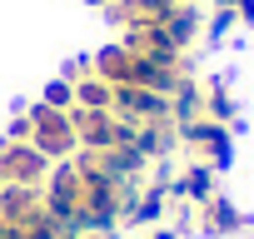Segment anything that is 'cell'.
<instances>
[{
    "instance_id": "1",
    "label": "cell",
    "mask_w": 254,
    "mask_h": 239,
    "mask_svg": "<svg viewBox=\"0 0 254 239\" xmlns=\"http://www.w3.org/2000/svg\"><path fill=\"white\" fill-rule=\"evenodd\" d=\"M30 150H40L45 160H75L80 155V140H75V125H70V110H30Z\"/></svg>"
},
{
    "instance_id": "2",
    "label": "cell",
    "mask_w": 254,
    "mask_h": 239,
    "mask_svg": "<svg viewBox=\"0 0 254 239\" xmlns=\"http://www.w3.org/2000/svg\"><path fill=\"white\" fill-rule=\"evenodd\" d=\"M180 140L194 150V165H209V170H224L229 160V130L214 125V120H190V125H180Z\"/></svg>"
},
{
    "instance_id": "3",
    "label": "cell",
    "mask_w": 254,
    "mask_h": 239,
    "mask_svg": "<svg viewBox=\"0 0 254 239\" xmlns=\"http://www.w3.org/2000/svg\"><path fill=\"white\" fill-rule=\"evenodd\" d=\"M45 170H50V160L40 155V150H30V145H0V179L5 184H25V189H40L45 184Z\"/></svg>"
},
{
    "instance_id": "4",
    "label": "cell",
    "mask_w": 254,
    "mask_h": 239,
    "mask_svg": "<svg viewBox=\"0 0 254 239\" xmlns=\"http://www.w3.org/2000/svg\"><path fill=\"white\" fill-rule=\"evenodd\" d=\"M120 120H135V125H150V120H170V95L160 90H140V85H115V105Z\"/></svg>"
},
{
    "instance_id": "5",
    "label": "cell",
    "mask_w": 254,
    "mask_h": 239,
    "mask_svg": "<svg viewBox=\"0 0 254 239\" xmlns=\"http://www.w3.org/2000/svg\"><path fill=\"white\" fill-rule=\"evenodd\" d=\"M219 189H214V170L209 165H190L175 184H170V199H185V204H204V199H214Z\"/></svg>"
},
{
    "instance_id": "6",
    "label": "cell",
    "mask_w": 254,
    "mask_h": 239,
    "mask_svg": "<svg viewBox=\"0 0 254 239\" xmlns=\"http://www.w3.org/2000/svg\"><path fill=\"white\" fill-rule=\"evenodd\" d=\"M194 219H199V229H209V234H234V229H244L239 209H234L224 194H214V199L194 204Z\"/></svg>"
},
{
    "instance_id": "7",
    "label": "cell",
    "mask_w": 254,
    "mask_h": 239,
    "mask_svg": "<svg viewBox=\"0 0 254 239\" xmlns=\"http://www.w3.org/2000/svg\"><path fill=\"white\" fill-rule=\"evenodd\" d=\"M70 85H75V105L80 110H110L115 105V85H105L95 70H75Z\"/></svg>"
},
{
    "instance_id": "8",
    "label": "cell",
    "mask_w": 254,
    "mask_h": 239,
    "mask_svg": "<svg viewBox=\"0 0 254 239\" xmlns=\"http://www.w3.org/2000/svg\"><path fill=\"white\" fill-rule=\"evenodd\" d=\"M35 209H40V189H25V184H5V189H0V219L20 224Z\"/></svg>"
},
{
    "instance_id": "9",
    "label": "cell",
    "mask_w": 254,
    "mask_h": 239,
    "mask_svg": "<svg viewBox=\"0 0 254 239\" xmlns=\"http://www.w3.org/2000/svg\"><path fill=\"white\" fill-rule=\"evenodd\" d=\"M45 105H50V110H75V85H70V80L45 85Z\"/></svg>"
},
{
    "instance_id": "10",
    "label": "cell",
    "mask_w": 254,
    "mask_h": 239,
    "mask_svg": "<svg viewBox=\"0 0 254 239\" xmlns=\"http://www.w3.org/2000/svg\"><path fill=\"white\" fill-rule=\"evenodd\" d=\"M150 239H175V229H170V224H165V229H155V234H150Z\"/></svg>"
},
{
    "instance_id": "11",
    "label": "cell",
    "mask_w": 254,
    "mask_h": 239,
    "mask_svg": "<svg viewBox=\"0 0 254 239\" xmlns=\"http://www.w3.org/2000/svg\"><path fill=\"white\" fill-rule=\"evenodd\" d=\"M214 5H219V10H234V5H239V0H214Z\"/></svg>"
},
{
    "instance_id": "12",
    "label": "cell",
    "mask_w": 254,
    "mask_h": 239,
    "mask_svg": "<svg viewBox=\"0 0 254 239\" xmlns=\"http://www.w3.org/2000/svg\"><path fill=\"white\" fill-rule=\"evenodd\" d=\"M175 5H194V0H175Z\"/></svg>"
},
{
    "instance_id": "13",
    "label": "cell",
    "mask_w": 254,
    "mask_h": 239,
    "mask_svg": "<svg viewBox=\"0 0 254 239\" xmlns=\"http://www.w3.org/2000/svg\"><path fill=\"white\" fill-rule=\"evenodd\" d=\"M0 189H5V179H0Z\"/></svg>"
}]
</instances>
